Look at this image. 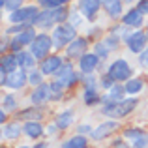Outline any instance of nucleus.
<instances>
[{
    "label": "nucleus",
    "instance_id": "1",
    "mask_svg": "<svg viewBox=\"0 0 148 148\" xmlns=\"http://www.w3.org/2000/svg\"><path fill=\"white\" fill-rule=\"evenodd\" d=\"M69 19V10L66 6H60V8H51V10H41L40 15H38L34 26L40 30H49V28H56L58 25L62 23H68Z\"/></svg>",
    "mask_w": 148,
    "mask_h": 148
},
{
    "label": "nucleus",
    "instance_id": "2",
    "mask_svg": "<svg viewBox=\"0 0 148 148\" xmlns=\"http://www.w3.org/2000/svg\"><path fill=\"white\" fill-rule=\"evenodd\" d=\"M139 101L137 98H126L122 101H114V103H103L101 105V114L107 116V120H122L127 114L137 109Z\"/></svg>",
    "mask_w": 148,
    "mask_h": 148
},
{
    "label": "nucleus",
    "instance_id": "3",
    "mask_svg": "<svg viewBox=\"0 0 148 148\" xmlns=\"http://www.w3.org/2000/svg\"><path fill=\"white\" fill-rule=\"evenodd\" d=\"M51 38H53V47L60 51V49H66L71 41H75L79 38V34H77V28L71 23H62L56 28L51 30Z\"/></svg>",
    "mask_w": 148,
    "mask_h": 148
},
{
    "label": "nucleus",
    "instance_id": "4",
    "mask_svg": "<svg viewBox=\"0 0 148 148\" xmlns=\"http://www.w3.org/2000/svg\"><path fill=\"white\" fill-rule=\"evenodd\" d=\"M40 6H36V4H26V6L19 8V10L11 11V13H8V21L11 23V25H28V26H34V23H36L38 15H40ZM36 28V26H34Z\"/></svg>",
    "mask_w": 148,
    "mask_h": 148
},
{
    "label": "nucleus",
    "instance_id": "5",
    "mask_svg": "<svg viewBox=\"0 0 148 148\" xmlns=\"http://www.w3.org/2000/svg\"><path fill=\"white\" fill-rule=\"evenodd\" d=\"M105 73H107L109 77H112L114 83L126 84L127 81L133 77V68L130 66V62H127L126 58H116V60H112L111 64L107 66V71Z\"/></svg>",
    "mask_w": 148,
    "mask_h": 148
},
{
    "label": "nucleus",
    "instance_id": "6",
    "mask_svg": "<svg viewBox=\"0 0 148 148\" xmlns=\"http://www.w3.org/2000/svg\"><path fill=\"white\" fill-rule=\"evenodd\" d=\"M81 77H83V73L77 71L75 66L71 64V60H68L64 66H62V69L53 77V79L56 81V83H60L62 86L68 90V88H73L77 83H81Z\"/></svg>",
    "mask_w": 148,
    "mask_h": 148
},
{
    "label": "nucleus",
    "instance_id": "7",
    "mask_svg": "<svg viewBox=\"0 0 148 148\" xmlns=\"http://www.w3.org/2000/svg\"><path fill=\"white\" fill-rule=\"evenodd\" d=\"M51 49H54L53 47V38H51V34H47V32H38L36 40H34L32 45L28 47V51L34 54V58L40 60V62L51 54Z\"/></svg>",
    "mask_w": 148,
    "mask_h": 148
},
{
    "label": "nucleus",
    "instance_id": "8",
    "mask_svg": "<svg viewBox=\"0 0 148 148\" xmlns=\"http://www.w3.org/2000/svg\"><path fill=\"white\" fill-rule=\"evenodd\" d=\"M124 45L127 47V51L133 54H141L143 51L148 47V40H146V32L145 30H131V34L124 40Z\"/></svg>",
    "mask_w": 148,
    "mask_h": 148
},
{
    "label": "nucleus",
    "instance_id": "9",
    "mask_svg": "<svg viewBox=\"0 0 148 148\" xmlns=\"http://www.w3.org/2000/svg\"><path fill=\"white\" fill-rule=\"evenodd\" d=\"M118 127H120V122H118V120H103L101 124H98V126L94 127L90 139H92V141H96V143L105 141V139H109L116 130H118Z\"/></svg>",
    "mask_w": 148,
    "mask_h": 148
},
{
    "label": "nucleus",
    "instance_id": "10",
    "mask_svg": "<svg viewBox=\"0 0 148 148\" xmlns=\"http://www.w3.org/2000/svg\"><path fill=\"white\" fill-rule=\"evenodd\" d=\"M64 64H66V60L60 56V54H49L47 58H43V60L40 62L38 68L41 69V73H43L45 77H54L62 69Z\"/></svg>",
    "mask_w": 148,
    "mask_h": 148
},
{
    "label": "nucleus",
    "instance_id": "11",
    "mask_svg": "<svg viewBox=\"0 0 148 148\" xmlns=\"http://www.w3.org/2000/svg\"><path fill=\"white\" fill-rule=\"evenodd\" d=\"M101 8H103L101 0H77V10L81 11V15H83L88 23L96 21V17H98Z\"/></svg>",
    "mask_w": 148,
    "mask_h": 148
},
{
    "label": "nucleus",
    "instance_id": "12",
    "mask_svg": "<svg viewBox=\"0 0 148 148\" xmlns=\"http://www.w3.org/2000/svg\"><path fill=\"white\" fill-rule=\"evenodd\" d=\"M88 38L84 36H79L75 41H71V43L66 47V58L68 60H81V56H84V54L88 53Z\"/></svg>",
    "mask_w": 148,
    "mask_h": 148
},
{
    "label": "nucleus",
    "instance_id": "13",
    "mask_svg": "<svg viewBox=\"0 0 148 148\" xmlns=\"http://www.w3.org/2000/svg\"><path fill=\"white\" fill-rule=\"evenodd\" d=\"M101 64V58L96 53H90L88 51L84 56H81V60H77V69H79L83 75H92L96 73V69L99 68Z\"/></svg>",
    "mask_w": 148,
    "mask_h": 148
},
{
    "label": "nucleus",
    "instance_id": "14",
    "mask_svg": "<svg viewBox=\"0 0 148 148\" xmlns=\"http://www.w3.org/2000/svg\"><path fill=\"white\" fill-rule=\"evenodd\" d=\"M120 21H122L124 26H127V28H131V30H141L143 26H145V15H143L137 8H127V10L124 11Z\"/></svg>",
    "mask_w": 148,
    "mask_h": 148
},
{
    "label": "nucleus",
    "instance_id": "15",
    "mask_svg": "<svg viewBox=\"0 0 148 148\" xmlns=\"http://www.w3.org/2000/svg\"><path fill=\"white\" fill-rule=\"evenodd\" d=\"M26 84H28V71H26V69H21V68H19L17 71L8 73V77H6V84H4V86L10 88V90H23Z\"/></svg>",
    "mask_w": 148,
    "mask_h": 148
},
{
    "label": "nucleus",
    "instance_id": "16",
    "mask_svg": "<svg viewBox=\"0 0 148 148\" xmlns=\"http://www.w3.org/2000/svg\"><path fill=\"white\" fill-rule=\"evenodd\" d=\"M51 101V86L49 83H43L40 86H36L32 92H30V103L34 107H41V105L49 103Z\"/></svg>",
    "mask_w": 148,
    "mask_h": 148
},
{
    "label": "nucleus",
    "instance_id": "17",
    "mask_svg": "<svg viewBox=\"0 0 148 148\" xmlns=\"http://www.w3.org/2000/svg\"><path fill=\"white\" fill-rule=\"evenodd\" d=\"M103 10L107 13V17H111L112 21L122 19L124 15V0H101Z\"/></svg>",
    "mask_w": 148,
    "mask_h": 148
},
{
    "label": "nucleus",
    "instance_id": "18",
    "mask_svg": "<svg viewBox=\"0 0 148 148\" xmlns=\"http://www.w3.org/2000/svg\"><path fill=\"white\" fill-rule=\"evenodd\" d=\"M23 135L28 137V139H32V141H38V139H41L45 135V127L41 126V122H38V120L25 122L23 124Z\"/></svg>",
    "mask_w": 148,
    "mask_h": 148
},
{
    "label": "nucleus",
    "instance_id": "19",
    "mask_svg": "<svg viewBox=\"0 0 148 148\" xmlns=\"http://www.w3.org/2000/svg\"><path fill=\"white\" fill-rule=\"evenodd\" d=\"M122 99H126V88H124V84L116 83L111 90H107L101 96V105L103 103H114V101H122Z\"/></svg>",
    "mask_w": 148,
    "mask_h": 148
},
{
    "label": "nucleus",
    "instance_id": "20",
    "mask_svg": "<svg viewBox=\"0 0 148 148\" xmlns=\"http://www.w3.org/2000/svg\"><path fill=\"white\" fill-rule=\"evenodd\" d=\"M23 133V126L19 122H8L2 126V139L4 141H15Z\"/></svg>",
    "mask_w": 148,
    "mask_h": 148
},
{
    "label": "nucleus",
    "instance_id": "21",
    "mask_svg": "<svg viewBox=\"0 0 148 148\" xmlns=\"http://www.w3.org/2000/svg\"><path fill=\"white\" fill-rule=\"evenodd\" d=\"M19 69V60L15 53H6L2 54V60H0V71L2 73H11Z\"/></svg>",
    "mask_w": 148,
    "mask_h": 148
},
{
    "label": "nucleus",
    "instance_id": "22",
    "mask_svg": "<svg viewBox=\"0 0 148 148\" xmlns=\"http://www.w3.org/2000/svg\"><path fill=\"white\" fill-rule=\"evenodd\" d=\"M17 118L23 120V122H32V120H38L40 122L41 118H43V111H41V107H28V109H21V111L17 112Z\"/></svg>",
    "mask_w": 148,
    "mask_h": 148
},
{
    "label": "nucleus",
    "instance_id": "23",
    "mask_svg": "<svg viewBox=\"0 0 148 148\" xmlns=\"http://www.w3.org/2000/svg\"><path fill=\"white\" fill-rule=\"evenodd\" d=\"M73 120H75V116H73V111H71V109L60 111L56 116H54V124H56V127H58L60 131L68 130V127L73 124Z\"/></svg>",
    "mask_w": 148,
    "mask_h": 148
},
{
    "label": "nucleus",
    "instance_id": "24",
    "mask_svg": "<svg viewBox=\"0 0 148 148\" xmlns=\"http://www.w3.org/2000/svg\"><path fill=\"white\" fill-rule=\"evenodd\" d=\"M81 99H83V103L88 105V107L101 103V96H99V92H98V86H94V88H83V92H81Z\"/></svg>",
    "mask_w": 148,
    "mask_h": 148
},
{
    "label": "nucleus",
    "instance_id": "25",
    "mask_svg": "<svg viewBox=\"0 0 148 148\" xmlns=\"http://www.w3.org/2000/svg\"><path fill=\"white\" fill-rule=\"evenodd\" d=\"M17 60H19V68L21 69H26V71H30V69H34L36 68V58H34V54L30 53L28 49H25V51H21V53L17 54Z\"/></svg>",
    "mask_w": 148,
    "mask_h": 148
},
{
    "label": "nucleus",
    "instance_id": "26",
    "mask_svg": "<svg viewBox=\"0 0 148 148\" xmlns=\"http://www.w3.org/2000/svg\"><path fill=\"white\" fill-rule=\"evenodd\" d=\"M36 36H38L36 28H34V26H30V28H26L25 32H21V34H17V36H13V40L19 41L23 47H30V45H32V41L36 40Z\"/></svg>",
    "mask_w": 148,
    "mask_h": 148
},
{
    "label": "nucleus",
    "instance_id": "27",
    "mask_svg": "<svg viewBox=\"0 0 148 148\" xmlns=\"http://www.w3.org/2000/svg\"><path fill=\"white\" fill-rule=\"evenodd\" d=\"M86 146H88V137L79 135V133H75L73 137L66 139L62 143V148H86Z\"/></svg>",
    "mask_w": 148,
    "mask_h": 148
},
{
    "label": "nucleus",
    "instance_id": "28",
    "mask_svg": "<svg viewBox=\"0 0 148 148\" xmlns=\"http://www.w3.org/2000/svg\"><path fill=\"white\" fill-rule=\"evenodd\" d=\"M124 88H126V94L137 96V94H141L143 88H145V81L139 79V77H131V79L127 81L126 84H124Z\"/></svg>",
    "mask_w": 148,
    "mask_h": 148
},
{
    "label": "nucleus",
    "instance_id": "29",
    "mask_svg": "<svg viewBox=\"0 0 148 148\" xmlns=\"http://www.w3.org/2000/svg\"><path fill=\"white\" fill-rule=\"evenodd\" d=\"M45 83V75L41 73V69L40 68H34V69H30L28 71V84L30 86H40V84H43Z\"/></svg>",
    "mask_w": 148,
    "mask_h": 148
},
{
    "label": "nucleus",
    "instance_id": "30",
    "mask_svg": "<svg viewBox=\"0 0 148 148\" xmlns=\"http://www.w3.org/2000/svg\"><path fill=\"white\" fill-rule=\"evenodd\" d=\"M49 86H51V101H60L62 98H64V94H66V88L62 86L60 83H56V81H51L49 83Z\"/></svg>",
    "mask_w": 148,
    "mask_h": 148
},
{
    "label": "nucleus",
    "instance_id": "31",
    "mask_svg": "<svg viewBox=\"0 0 148 148\" xmlns=\"http://www.w3.org/2000/svg\"><path fill=\"white\" fill-rule=\"evenodd\" d=\"M101 41H103V43H105V47H107L109 51H111V53H114V51L120 47V43H124V41L120 40L118 36H114V34H112V32H109V34H107V36H105V38H103V40H101Z\"/></svg>",
    "mask_w": 148,
    "mask_h": 148
},
{
    "label": "nucleus",
    "instance_id": "32",
    "mask_svg": "<svg viewBox=\"0 0 148 148\" xmlns=\"http://www.w3.org/2000/svg\"><path fill=\"white\" fill-rule=\"evenodd\" d=\"M145 133H146V130H143V127H130V130H124V131H122V137L126 139V141L133 143L135 139L143 137Z\"/></svg>",
    "mask_w": 148,
    "mask_h": 148
},
{
    "label": "nucleus",
    "instance_id": "33",
    "mask_svg": "<svg viewBox=\"0 0 148 148\" xmlns=\"http://www.w3.org/2000/svg\"><path fill=\"white\" fill-rule=\"evenodd\" d=\"M68 23H71L75 28H79V26L83 28V25L86 23V19L81 15V11H79V10H69V19H68Z\"/></svg>",
    "mask_w": 148,
    "mask_h": 148
},
{
    "label": "nucleus",
    "instance_id": "34",
    "mask_svg": "<svg viewBox=\"0 0 148 148\" xmlns=\"http://www.w3.org/2000/svg\"><path fill=\"white\" fill-rule=\"evenodd\" d=\"M2 109L6 112L15 111V109H17V99H15L13 94H4L2 96Z\"/></svg>",
    "mask_w": 148,
    "mask_h": 148
},
{
    "label": "nucleus",
    "instance_id": "35",
    "mask_svg": "<svg viewBox=\"0 0 148 148\" xmlns=\"http://www.w3.org/2000/svg\"><path fill=\"white\" fill-rule=\"evenodd\" d=\"M92 53H96V54H98V56L101 58V62H103V60H107V58L111 56V51L105 47V43H103L101 40L94 43V51H92Z\"/></svg>",
    "mask_w": 148,
    "mask_h": 148
},
{
    "label": "nucleus",
    "instance_id": "36",
    "mask_svg": "<svg viewBox=\"0 0 148 148\" xmlns=\"http://www.w3.org/2000/svg\"><path fill=\"white\" fill-rule=\"evenodd\" d=\"M81 84H83V88H94V86H99V79H96V73L83 75L81 77Z\"/></svg>",
    "mask_w": 148,
    "mask_h": 148
},
{
    "label": "nucleus",
    "instance_id": "37",
    "mask_svg": "<svg viewBox=\"0 0 148 148\" xmlns=\"http://www.w3.org/2000/svg\"><path fill=\"white\" fill-rule=\"evenodd\" d=\"M36 4L43 10H51V8H60V6H66L62 0H36Z\"/></svg>",
    "mask_w": 148,
    "mask_h": 148
},
{
    "label": "nucleus",
    "instance_id": "38",
    "mask_svg": "<svg viewBox=\"0 0 148 148\" xmlns=\"http://www.w3.org/2000/svg\"><path fill=\"white\" fill-rule=\"evenodd\" d=\"M114 84H116V83H114V79H112V77H109L107 73H103V75L99 77V86L103 88L105 92H107V90H111V88L114 86Z\"/></svg>",
    "mask_w": 148,
    "mask_h": 148
},
{
    "label": "nucleus",
    "instance_id": "39",
    "mask_svg": "<svg viewBox=\"0 0 148 148\" xmlns=\"http://www.w3.org/2000/svg\"><path fill=\"white\" fill-rule=\"evenodd\" d=\"M26 28H30V26H28V25H11L10 28H6V36L13 38V36H17V34L25 32Z\"/></svg>",
    "mask_w": 148,
    "mask_h": 148
},
{
    "label": "nucleus",
    "instance_id": "40",
    "mask_svg": "<svg viewBox=\"0 0 148 148\" xmlns=\"http://www.w3.org/2000/svg\"><path fill=\"white\" fill-rule=\"evenodd\" d=\"M25 6V0H8V4H6V10L4 11H15V10H19V8H23Z\"/></svg>",
    "mask_w": 148,
    "mask_h": 148
},
{
    "label": "nucleus",
    "instance_id": "41",
    "mask_svg": "<svg viewBox=\"0 0 148 148\" xmlns=\"http://www.w3.org/2000/svg\"><path fill=\"white\" fill-rule=\"evenodd\" d=\"M131 148H148V133H145L139 139H135V141L131 143Z\"/></svg>",
    "mask_w": 148,
    "mask_h": 148
},
{
    "label": "nucleus",
    "instance_id": "42",
    "mask_svg": "<svg viewBox=\"0 0 148 148\" xmlns=\"http://www.w3.org/2000/svg\"><path fill=\"white\" fill-rule=\"evenodd\" d=\"M92 131H94V127H92L90 124H79V126H77V133H79V135H84V137L92 135Z\"/></svg>",
    "mask_w": 148,
    "mask_h": 148
},
{
    "label": "nucleus",
    "instance_id": "43",
    "mask_svg": "<svg viewBox=\"0 0 148 148\" xmlns=\"http://www.w3.org/2000/svg\"><path fill=\"white\" fill-rule=\"evenodd\" d=\"M137 60H139V66H141V68H148V47L137 56Z\"/></svg>",
    "mask_w": 148,
    "mask_h": 148
},
{
    "label": "nucleus",
    "instance_id": "44",
    "mask_svg": "<svg viewBox=\"0 0 148 148\" xmlns=\"http://www.w3.org/2000/svg\"><path fill=\"white\" fill-rule=\"evenodd\" d=\"M135 8H137L139 11H141L143 15H148V0H137V4H135Z\"/></svg>",
    "mask_w": 148,
    "mask_h": 148
},
{
    "label": "nucleus",
    "instance_id": "45",
    "mask_svg": "<svg viewBox=\"0 0 148 148\" xmlns=\"http://www.w3.org/2000/svg\"><path fill=\"white\" fill-rule=\"evenodd\" d=\"M112 148H131V145H127L126 139L120 137V139H114V143H112Z\"/></svg>",
    "mask_w": 148,
    "mask_h": 148
},
{
    "label": "nucleus",
    "instance_id": "46",
    "mask_svg": "<svg viewBox=\"0 0 148 148\" xmlns=\"http://www.w3.org/2000/svg\"><path fill=\"white\" fill-rule=\"evenodd\" d=\"M58 133V127H56V124H49L47 127H45V135H56Z\"/></svg>",
    "mask_w": 148,
    "mask_h": 148
},
{
    "label": "nucleus",
    "instance_id": "47",
    "mask_svg": "<svg viewBox=\"0 0 148 148\" xmlns=\"http://www.w3.org/2000/svg\"><path fill=\"white\" fill-rule=\"evenodd\" d=\"M6 120H8V114H6V111H4V109H0V124H2V126H4V124H8Z\"/></svg>",
    "mask_w": 148,
    "mask_h": 148
},
{
    "label": "nucleus",
    "instance_id": "48",
    "mask_svg": "<svg viewBox=\"0 0 148 148\" xmlns=\"http://www.w3.org/2000/svg\"><path fill=\"white\" fill-rule=\"evenodd\" d=\"M32 148H49L47 143H36V146H32Z\"/></svg>",
    "mask_w": 148,
    "mask_h": 148
},
{
    "label": "nucleus",
    "instance_id": "49",
    "mask_svg": "<svg viewBox=\"0 0 148 148\" xmlns=\"http://www.w3.org/2000/svg\"><path fill=\"white\" fill-rule=\"evenodd\" d=\"M6 4H8V0H0V10H6Z\"/></svg>",
    "mask_w": 148,
    "mask_h": 148
},
{
    "label": "nucleus",
    "instance_id": "50",
    "mask_svg": "<svg viewBox=\"0 0 148 148\" xmlns=\"http://www.w3.org/2000/svg\"><path fill=\"white\" fill-rule=\"evenodd\" d=\"M15 148H30V146H26V145H21V146H15Z\"/></svg>",
    "mask_w": 148,
    "mask_h": 148
},
{
    "label": "nucleus",
    "instance_id": "51",
    "mask_svg": "<svg viewBox=\"0 0 148 148\" xmlns=\"http://www.w3.org/2000/svg\"><path fill=\"white\" fill-rule=\"evenodd\" d=\"M62 2H64V4H68V2H71V0H62Z\"/></svg>",
    "mask_w": 148,
    "mask_h": 148
},
{
    "label": "nucleus",
    "instance_id": "52",
    "mask_svg": "<svg viewBox=\"0 0 148 148\" xmlns=\"http://www.w3.org/2000/svg\"><path fill=\"white\" fill-rule=\"evenodd\" d=\"M145 32H146V40H148V28H146V30H145Z\"/></svg>",
    "mask_w": 148,
    "mask_h": 148
},
{
    "label": "nucleus",
    "instance_id": "53",
    "mask_svg": "<svg viewBox=\"0 0 148 148\" xmlns=\"http://www.w3.org/2000/svg\"><path fill=\"white\" fill-rule=\"evenodd\" d=\"M86 148H88V146H86Z\"/></svg>",
    "mask_w": 148,
    "mask_h": 148
}]
</instances>
